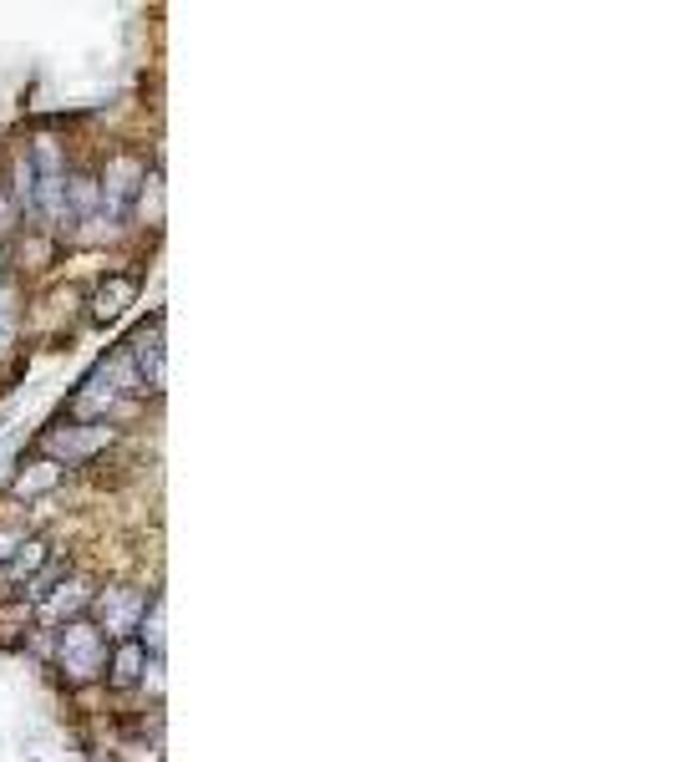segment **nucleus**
Returning a JSON list of instances; mask_svg holds the SVG:
<instances>
[{"mask_svg":"<svg viewBox=\"0 0 675 762\" xmlns=\"http://www.w3.org/2000/svg\"><path fill=\"white\" fill-rule=\"evenodd\" d=\"M5 199L21 219H36V168H31V153L21 147L11 158V183H5Z\"/></svg>","mask_w":675,"mask_h":762,"instance_id":"10","label":"nucleus"},{"mask_svg":"<svg viewBox=\"0 0 675 762\" xmlns=\"http://www.w3.org/2000/svg\"><path fill=\"white\" fill-rule=\"evenodd\" d=\"M112 442H118L112 422H61L41 432V453L51 463H61V468H87L92 457H103Z\"/></svg>","mask_w":675,"mask_h":762,"instance_id":"3","label":"nucleus"},{"mask_svg":"<svg viewBox=\"0 0 675 762\" xmlns=\"http://www.w3.org/2000/svg\"><path fill=\"white\" fill-rule=\"evenodd\" d=\"M57 671L72 687H87L107 671V635L92 620H67L57 626Z\"/></svg>","mask_w":675,"mask_h":762,"instance_id":"2","label":"nucleus"},{"mask_svg":"<svg viewBox=\"0 0 675 762\" xmlns=\"http://www.w3.org/2000/svg\"><path fill=\"white\" fill-rule=\"evenodd\" d=\"M92 600H97V590H92L87 580H61V585L41 600V616L57 620V626H67V620H87Z\"/></svg>","mask_w":675,"mask_h":762,"instance_id":"9","label":"nucleus"},{"mask_svg":"<svg viewBox=\"0 0 675 762\" xmlns=\"http://www.w3.org/2000/svg\"><path fill=\"white\" fill-rule=\"evenodd\" d=\"M46 559H51V555H46V539H21V549H15L11 564H5V580L21 585V580H31V574L41 570Z\"/></svg>","mask_w":675,"mask_h":762,"instance_id":"15","label":"nucleus"},{"mask_svg":"<svg viewBox=\"0 0 675 762\" xmlns=\"http://www.w3.org/2000/svg\"><path fill=\"white\" fill-rule=\"evenodd\" d=\"M162 626H168V605H162V595H153V600H147V610H143V620H137V641L147 645V656H162Z\"/></svg>","mask_w":675,"mask_h":762,"instance_id":"13","label":"nucleus"},{"mask_svg":"<svg viewBox=\"0 0 675 762\" xmlns=\"http://www.w3.org/2000/svg\"><path fill=\"white\" fill-rule=\"evenodd\" d=\"M61 478H67V468H61V463H51V457H36V463H26V468L15 473L11 493H15V499H41V493L61 488Z\"/></svg>","mask_w":675,"mask_h":762,"instance_id":"11","label":"nucleus"},{"mask_svg":"<svg viewBox=\"0 0 675 762\" xmlns=\"http://www.w3.org/2000/svg\"><path fill=\"white\" fill-rule=\"evenodd\" d=\"M137 290H143V275H133V270H107L97 279V290H92V321L112 325L128 306H137Z\"/></svg>","mask_w":675,"mask_h":762,"instance_id":"7","label":"nucleus"},{"mask_svg":"<svg viewBox=\"0 0 675 762\" xmlns=\"http://www.w3.org/2000/svg\"><path fill=\"white\" fill-rule=\"evenodd\" d=\"M147 645L137 641V635H122L118 645H107V681H112V687L118 691H128V687H137V681H143L147 676Z\"/></svg>","mask_w":675,"mask_h":762,"instance_id":"8","label":"nucleus"},{"mask_svg":"<svg viewBox=\"0 0 675 762\" xmlns=\"http://www.w3.org/2000/svg\"><path fill=\"white\" fill-rule=\"evenodd\" d=\"M92 610H97V620H92V626H97L103 635H133L137 620H143V610H147V590H133V585L97 590Z\"/></svg>","mask_w":675,"mask_h":762,"instance_id":"5","label":"nucleus"},{"mask_svg":"<svg viewBox=\"0 0 675 762\" xmlns=\"http://www.w3.org/2000/svg\"><path fill=\"white\" fill-rule=\"evenodd\" d=\"M21 539H26L21 528H0V570L11 564V555H15V549H21Z\"/></svg>","mask_w":675,"mask_h":762,"instance_id":"16","label":"nucleus"},{"mask_svg":"<svg viewBox=\"0 0 675 762\" xmlns=\"http://www.w3.org/2000/svg\"><path fill=\"white\" fill-rule=\"evenodd\" d=\"M137 392H143V386H137V371H133V361H128V352H112L82 377V386H76L72 402H67V417H72V422H107V417L118 412L122 396H137Z\"/></svg>","mask_w":675,"mask_h":762,"instance_id":"1","label":"nucleus"},{"mask_svg":"<svg viewBox=\"0 0 675 762\" xmlns=\"http://www.w3.org/2000/svg\"><path fill=\"white\" fill-rule=\"evenodd\" d=\"M5 264L11 260H5V245H0V285H5Z\"/></svg>","mask_w":675,"mask_h":762,"instance_id":"17","label":"nucleus"},{"mask_svg":"<svg viewBox=\"0 0 675 762\" xmlns=\"http://www.w3.org/2000/svg\"><path fill=\"white\" fill-rule=\"evenodd\" d=\"M67 574H72V564H67V559H61V555H51V559H46V564H41V570H36V574H31V580H26V590H21V595H26L31 605H41L46 595H51V590H57L61 580H67Z\"/></svg>","mask_w":675,"mask_h":762,"instance_id":"14","label":"nucleus"},{"mask_svg":"<svg viewBox=\"0 0 675 762\" xmlns=\"http://www.w3.org/2000/svg\"><path fill=\"white\" fill-rule=\"evenodd\" d=\"M143 178H147V158H137V153H112V158H107V168L97 174V193H103V224L133 219V204H137Z\"/></svg>","mask_w":675,"mask_h":762,"instance_id":"4","label":"nucleus"},{"mask_svg":"<svg viewBox=\"0 0 675 762\" xmlns=\"http://www.w3.org/2000/svg\"><path fill=\"white\" fill-rule=\"evenodd\" d=\"M122 352H128V361H133V371H137V386L158 396L162 381H168V371H162V315H153L147 325H137L133 341H128Z\"/></svg>","mask_w":675,"mask_h":762,"instance_id":"6","label":"nucleus"},{"mask_svg":"<svg viewBox=\"0 0 675 762\" xmlns=\"http://www.w3.org/2000/svg\"><path fill=\"white\" fill-rule=\"evenodd\" d=\"M15 341H21V285H0V361L15 352Z\"/></svg>","mask_w":675,"mask_h":762,"instance_id":"12","label":"nucleus"}]
</instances>
